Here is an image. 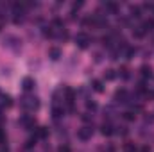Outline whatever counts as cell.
I'll return each instance as SVG.
<instances>
[{
	"instance_id": "6da1fadb",
	"label": "cell",
	"mask_w": 154,
	"mask_h": 152,
	"mask_svg": "<svg viewBox=\"0 0 154 152\" xmlns=\"http://www.w3.org/2000/svg\"><path fill=\"white\" fill-rule=\"evenodd\" d=\"M20 104H22V108L25 111H36L39 108V100H38V97H34V95H25L20 100Z\"/></svg>"
},
{
	"instance_id": "7a4b0ae2",
	"label": "cell",
	"mask_w": 154,
	"mask_h": 152,
	"mask_svg": "<svg viewBox=\"0 0 154 152\" xmlns=\"http://www.w3.org/2000/svg\"><path fill=\"white\" fill-rule=\"evenodd\" d=\"M91 134H93V127H91V125H84V127H81V129L77 131V138H79L81 141L91 140Z\"/></svg>"
},
{
	"instance_id": "3957f363",
	"label": "cell",
	"mask_w": 154,
	"mask_h": 152,
	"mask_svg": "<svg viewBox=\"0 0 154 152\" xmlns=\"http://www.w3.org/2000/svg\"><path fill=\"white\" fill-rule=\"evenodd\" d=\"M90 43H91V38H90L86 32H79V34L75 36V45L79 47V48H88Z\"/></svg>"
},
{
	"instance_id": "277c9868",
	"label": "cell",
	"mask_w": 154,
	"mask_h": 152,
	"mask_svg": "<svg viewBox=\"0 0 154 152\" xmlns=\"http://www.w3.org/2000/svg\"><path fill=\"white\" fill-rule=\"evenodd\" d=\"M129 100H131V97H129V93H127V90H116L115 91V102L116 104H129Z\"/></svg>"
},
{
	"instance_id": "5b68a950",
	"label": "cell",
	"mask_w": 154,
	"mask_h": 152,
	"mask_svg": "<svg viewBox=\"0 0 154 152\" xmlns=\"http://www.w3.org/2000/svg\"><path fill=\"white\" fill-rule=\"evenodd\" d=\"M100 5H102V9L106 11V14H116L118 9H120V5H118L116 2H113V0H106V2H102Z\"/></svg>"
},
{
	"instance_id": "8992f818",
	"label": "cell",
	"mask_w": 154,
	"mask_h": 152,
	"mask_svg": "<svg viewBox=\"0 0 154 152\" xmlns=\"http://www.w3.org/2000/svg\"><path fill=\"white\" fill-rule=\"evenodd\" d=\"M20 125L22 127H25V129H34V125H36V122H34V118L31 116V114H23V116H20Z\"/></svg>"
},
{
	"instance_id": "52a82bcc",
	"label": "cell",
	"mask_w": 154,
	"mask_h": 152,
	"mask_svg": "<svg viewBox=\"0 0 154 152\" xmlns=\"http://www.w3.org/2000/svg\"><path fill=\"white\" fill-rule=\"evenodd\" d=\"M22 86H23V90H25V91H32V90H34V86H36V82H34V79L25 77V79L22 81Z\"/></svg>"
},
{
	"instance_id": "ba28073f",
	"label": "cell",
	"mask_w": 154,
	"mask_h": 152,
	"mask_svg": "<svg viewBox=\"0 0 154 152\" xmlns=\"http://www.w3.org/2000/svg\"><path fill=\"white\" fill-rule=\"evenodd\" d=\"M63 114H65L63 106H57V104H54V108H52V116H54V120H59Z\"/></svg>"
},
{
	"instance_id": "9c48e42d",
	"label": "cell",
	"mask_w": 154,
	"mask_h": 152,
	"mask_svg": "<svg viewBox=\"0 0 154 152\" xmlns=\"http://www.w3.org/2000/svg\"><path fill=\"white\" fill-rule=\"evenodd\" d=\"M34 136H36V140H45V138L48 136V129H47V127H38V129L34 131Z\"/></svg>"
},
{
	"instance_id": "30bf717a",
	"label": "cell",
	"mask_w": 154,
	"mask_h": 152,
	"mask_svg": "<svg viewBox=\"0 0 154 152\" xmlns=\"http://www.w3.org/2000/svg\"><path fill=\"white\" fill-rule=\"evenodd\" d=\"M91 90L97 91V93H102V91H104V84H102V81L93 79V81H91Z\"/></svg>"
},
{
	"instance_id": "8fae6325",
	"label": "cell",
	"mask_w": 154,
	"mask_h": 152,
	"mask_svg": "<svg viewBox=\"0 0 154 152\" xmlns=\"http://www.w3.org/2000/svg\"><path fill=\"white\" fill-rule=\"evenodd\" d=\"M100 132H102L104 136H111V134L115 132V127H113L111 123H104V125L100 127Z\"/></svg>"
},
{
	"instance_id": "7c38bea8",
	"label": "cell",
	"mask_w": 154,
	"mask_h": 152,
	"mask_svg": "<svg viewBox=\"0 0 154 152\" xmlns=\"http://www.w3.org/2000/svg\"><path fill=\"white\" fill-rule=\"evenodd\" d=\"M140 74H142L143 79H151V77H152V68H151L149 65H143V66L140 68Z\"/></svg>"
},
{
	"instance_id": "4fadbf2b",
	"label": "cell",
	"mask_w": 154,
	"mask_h": 152,
	"mask_svg": "<svg viewBox=\"0 0 154 152\" xmlns=\"http://www.w3.org/2000/svg\"><path fill=\"white\" fill-rule=\"evenodd\" d=\"M48 57H50L52 61H57V59L61 57V50H59V48H56V47H52V48L48 50Z\"/></svg>"
},
{
	"instance_id": "5bb4252c",
	"label": "cell",
	"mask_w": 154,
	"mask_h": 152,
	"mask_svg": "<svg viewBox=\"0 0 154 152\" xmlns=\"http://www.w3.org/2000/svg\"><path fill=\"white\" fill-rule=\"evenodd\" d=\"M43 36L45 38H52V36H56V29L52 27V25H48V27H43Z\"/></svg>"
},
{
	"instance_id": "9a60e30c",
	"label": "cell",
	"mask_w": 154,
	"mask_h": 152,
	"mask_svg": "<svg viewBox=\"0 0 154 152\" xmlns=\"http://www.w3.org/2000/svg\"><path fill=\"white\" fill-rule=\"evenodd\" d=\"M131 16L133 18H140L142 16V7L140 5H131Z\"/></svg>"
},
{
	"instance_id": "2e32d148",
	"label": "cell",
	"mask_w": 154,
	"mask_h": 152,
	"mask_svg": "<svg viewBox=\"0 0 154 152\" xmlns=\"http://www.w3.org/2000/svg\"><path fill=\"white\" fill-rule=\"evenodd\" d=\"M142 29L145 31V34H147V32H151V31H154V20H147V22H143Z\"/></svg>"
},
{
	"instance_id": "e0dca14e",
	"label": "cell",
	"mask_w": 154,
	"mask_h": 152,
	"mask_svg": "<svg viewBox=\"0 0 154 152\" xmlns=\"http://www.w3.org/2000/svg\"><path fill=\"white\" fill-rule=\"evenodd\" d=\"M133 34H134V38H143V36H145V31H143V29H142V25H140V27H134V29H133Z\"/></svg>"
},
{
	"instance_id": "ac0fdd59",
	"label": "cell",
	"mask_w": 154,
	"mask_h": 152,
	"mask_svg": "<svg viewBox=\"0 0 154 152\" xmlns=\"http://www.w3.org/2000/svg\"><path fill=\"white\" fill-rule=\"evenodd\" d=\"M122 116H124V120H125V122H133V120L136 118V114H134V111H125V113L122 114Z\"/></svg>"
},
{
	"instance_id": "d6986e66",
	"label": "cell",
	"mask_w": 154,
	"mask_h": 152,
	"mask_svg": "<svg viewBox=\"0 0 154 152\" xmlns=\"http://www.w3.org/2000/svg\"><path fill=\"white\" fill-rule=\"evenodd\" d=\"M115 77H116L115 70H106V72H104V79H106V81H113Z\"/></svg>"
},
{
	"instance_id": "ffe728a7",
	"label": "cell",
	"mask_w": 154,
	"mask_h": 152,
	"mask_svg": "<svg viewBox=\"0 0 154 152\" xmlns=\"http://www.w3.org/2000/svg\"><path fill=\"white\" fill-rule=\"evenodd\" d=\"M0 100H2V106H7V108H9V106L13 104V102H11V97H9V95H0Z\"/></svg>"
},
{
	"instance_id": "44dd1931",
	"label": "cell",
	"mask_w": 154,
	"mask_h": 152,
	"mask_svg": "<svg viewBox=\"0 0 154 152\" xmlns=\"http://www.w3.org/2000/svg\"><path fill=\"white\" fill-rule=\"evenodd\" d=\"M124 152H138V149H136L134 143H125L124 145Z\"/></svg>"
},
{
	"instance_id": "7402d4cb",
	"label": "cell",
	"mask_w": 154,
	"mask_h": 152,
	"mask_svg": "<svg viewBox=\"0 0 154 152\" xmlns=\"http://www.w3.org/2000/svg\"><path fill=\"white\" fill-rule=\"evenodd\" d=\"M86 109L88 111H97V104L93 100H86Z\"/></svg>"
},
{
	"instance_id": "603a6c76",
	"label": "cell",
	"mask_w": 154,
	"mask_h": 152,
	"mask_svg": "<svg viewBox=\"0 0 154 152\" xmlns=\"http://www.w3.org/2000/svg\"><path fill=\"white\" fill-rule=\"evenodd\" d=\"M118 74H120V77H122V79H129V70H127L125 66H122V68L118 70Z\"/></svg>"
},
{
	"instance_id": "cb8c5ba5",
	"label": "cell",
	"mask_w": 154,
	"mask_h": 152,
	"mask_svg": "<svg viewBox=\"0 0 154 152\" xmlns=\"http://www.w3.org/2000/svg\"><path fill=\"white\" fill-rule=\"evenodd\" d=\"M34 143H36V136H32V138H29V140L25 141V149H31V147H34Z\"/></svg>"
},
{
	"instance_id": "d4e9b609",
	"label": "cell",
	"mask_w": 154,
	"mask_h": 152,
	"mask_svg": "<svg viewBox=\"0 0 154 152\" xmlns=\"http://www.w3.org/2000/svg\"><path fill=\"white\" fill-rule=\"evenodd\" d=\"M115 132L122 134V136H125V134H127V127H125V125H120V127H116V131H115Z\"/></svg>"
},
{
	"instance_id": "484cf974",
	"label": "cell",
	"mask_w": 154,
	"mask_h": 152,
	"mask_svg": "<svg viewBox=\"0 0 154 152\" xmlns=\"http://www.w3.org/2000/svg\"><path fill=\"white\" fill-rule=\"evenodd\" d=\"M5 140H7V136H5V131L0 127V145H4V143H5Z\"/></svg>"
},
{
	"instance_id": "4316f807",
	"label": "cell",
	"mask_w": 154,
	"mask_h": 152,
	"mask_svg": "<svg viewBox=\"0 0 154 152\" xmlns=\"http://www.w3.org/2000/svg\"><path fill=\"white\" fill-rule=\"evenodd\" d=\"M57 152H70V147H68V145H61V147L57 149Z\"/></svg>"
},
{
	"instance_id": "83f0119b",
	"label": "cell",
	"mask_w": 154,
	"mask_h": 152,
	"mask_svg": "<svg viewBox=\"0 0 154 152\" xmlns=\"http://www.w3.org/2000/svg\"><path fill=\"white\" fill-rule=\"evenodd\" d=\"M81 118H82V122H91V116H90L88 113H84L82 116H81Z\"/></svg>"
},
{
	"instance_id": "f1b7e54d",
	"label": "cell",
	"mask_w": 154,
	"mask_h": 152,
	"mask_svg": "<svg viewBox=\"0 0 154 152\" xmlns=\"http://www.w3.org/2000/svg\"><path fill=\"white\" fill-rule=\"evenodd\" d=\"M0 152H9V149H7V145H0Z\"/></svg>"
},
{
	"instance_id": "f546056e",
	"label": "cell",
	"mask_w": 154,
	"mask_h": 152,
	"mask_svg": "<svg viewBox=\"0 0 154 152\" xmlns=\"http://www.w3.org/2000/svg\"><path fill=\"white\" fill-rule=\"evenodd\" d=\"M140 152H151V149H149V147H143V149H142Z\"/></svg>"
}]
</instances>
